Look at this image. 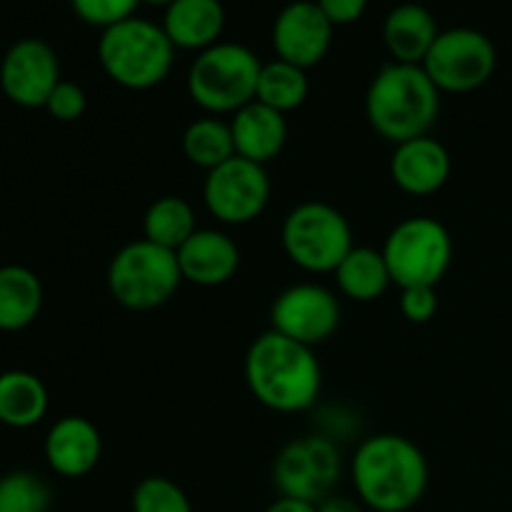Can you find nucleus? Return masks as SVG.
<instances>
[{
  "label": "nucleus",
  "instance_id": "20",
  "mask_svg": "<svg viewBox=\"0 0 512 512\" xmlns=\"http://www.w3.org/2000/svg\"><path fill=\"white\" fill-rule=\"evenodd\" d=\"M440 30L433 13L418 3H403L385 18L383 40L393 63L423 65L430 48L438 40Z\"/></svg>",
  "mask_w": 512,
  "mask_h": 512
},
{
  "label": "nucleus",
  "instance_id": "27",
  "mask_svg": "<svg viewBox=\"0 0 512 512\" xmlns=\"http://www.w3.org/2000/svg\"><path fill=\"white\" fill-rule=\"evenodd\" d=\"M53 503L48 483L30 470L0 475V512H48Z\"/></svg>",
  "mask_w": 512,
  "mask_h": 512
},
{
  "label": "nucleus",
  "instance_id": "32",
  "mask_svg": "<svg viewBox=\"0 0 512 512\" xmlns=\"http://www.w3.org/2000/svg\"><path fill=\"white\" fill-rule=\"evenodd\" d=\"M315 3L323 10L325 18L333 23V28L358 23L368 10V0H315Z\"/></svg>",
  "mask_w": 512,
  "mask_h": 512
},
{
  "label": "nucleus",
  "instance_id": "19",
  "mask_svg": "<svg viewBox=\"0 0 512 512\" xmlns=\"http://www.w3.org/2000/svg\"><path fill=\"white\" fill-rule=\"evenodd\" d=\"M163 30L175 50H203L220 43L225 30V8L220 0H175L165 8Z\"/></svg>",
  "mask_w": 512,
  "mask_h": 512
},
{
  "label": "nucleus",
  "instance_id": "18",
  "mask_svg": "<svg viewBox=\"0 0 512 512\" xmlns=\"http://www.w3.org/2000/svg\"><path fill=\"white\" fill-rule=\"evenodd\" d=\"M230 133H233L235 155L258 165H268L283 153L288 143V120L278 110L253 100L230 115Z\"/></svg>",
  "mask_w": 512,
  "mask_h": 512
},
{
  "label": "nucleus",
  "instance_id": "2",
  "mask_svg": "<svg viewBox=\"0 0 512 512\" xmlns=\"http://www.w3.org/2000/svg\"><path fill=\"white\" fill-rule=\"evenodd\" d=\"M245 383L273 413L293 415L313 408L323 388V370L313 348L268 330L245 355Z\"/></svg>",
  "mask_w": 512,
  "mask_h": 512
},
{
  "label": "nucleus",
  "instance_id": "3",
  "mask_svg": "<svg viewBox=\"0 0 512 512\" xmlns=\"http://www.w3.org/2000/svg\"><path fill=\"white\" fill-rule=\"evenodd\" d=\"M440 95L423 65L388 63L370 80L365 115L380 138L400 145L430 135L438 123Z\"/></svg>",
  "mask_w": 512,
  "mask_h": 512
},
{
  "label": "nucleus",
  "instance_id": "30",
  "mask_svg": "<svg viewBox=\"0 0 512 512\" xmlns=\"http://www.w3.org/2000/svg\"><path fill=\"white\" fill-rule=\"evenodd\" d=\"M85 108H88V95L73 80H60L50 93L48 103H45L48 115L58 123H75V120L83 118Z\"/></svg>",
  "mask_w": 512,
  "mask_h": 512
},
{
  "label": "nucleus",
  "instance_id": "10",
  "mask_svg": "<svg viewBox=\"0 0 512 512\" xmlns=\"http://www.w3.org/2000/svg\"><path fill=\"white\" fill-rule=\"evenodd\" d=\"M423 68L440 93H473L493 78L498 53L493 40L480 30L450 28L440 30Z\"/></svg>",
  "mask_w": 512,
  "mask_h": 512
},
{
  "label": "nucleus",
  "instance_id": "5",
  "mask_svg": "<svg viewBox=\"0 0 512 512\" xmlns=\"http://www.w3.org/2000/svg\"><path fill=\"white\" fill-rule=\"evenodd\" d=\"M263 63L240 43H215L195 55L188 70V95L208 115H235L258 95Z\"/></svg>",
  "mask_w": 512,
  "mask_h": 512
},
{
  "label": "nucleus",
  "instance_id": "25",
  "mask_svg": "<svg viewBox=\"0 0 512 512\" xmlns=\"http://www.w3.org/2000/svg\"><path fill=\"white\" fill-rule=\"evenodd\" d=\"M308 93V70L298 68L293 63H285L280 58L263 63V70H260L258 78V95H255L258 103L288 115L308 100Z\"/></svg>",
  "mask_w": 512,
  "mask_h": 512
},
{
  "label": "nucleus",
  "instance_id": "15",
  "mask_svg": "<svg viewBox=\"0 0 512 512\" xmlns=\"http://www.w3.org/2000/svg\"><path fill=\"white\" fill-rule=\"evenodd\" d=\"M453 173L448 148L433 135L405 140L395 145L390 158V178L403 193L413 198H428L440 193Z\"/></svg>",
  "mask_w": 512,
  "mask_h": 512
},
{
  "label": "nucleus",
  "instance_id": "9",
  "mask_svg": "<svg viewBox=\"0 0 512 512\" xmlns=\"http://www.w3.org/2000/svg\"><path fill=\"white\" fill-rule=\"evenodd\" d=\"M343 475V458L328 435H303L283 445L273 463V483L280 498L318 505L330 498Z\"/></svg>",
  "mask_w": 512,
  "mask_h": 512
},
{
  "label": "nucleus",
  "instance_id": "28",
  "mask_svg": "<svg viewBox=\"0 0 512 512\" xmlns=\"http://www.w3.org/2000/svg\"><path fill=\"white\" fill-rule=\"evenodd\" d=\"M130 505H133V512H193L185 490L163 475H150L140 480L135 485Z\"/></svg>",
  "mask_w": 512,
  "mask_h": 512
},
{
  "label": "nucleus",
  "instance_id": "8",
  "mask_svg": "<svg viewBox=\"0 0 512 512\" xmlns=\"http://www.w3.org/2000/svg\"><path fill=\"white\" fill-rule=\"evenodd\" d=\"M383 258L393 285L400 290L415 285L438 288L453 263V238L438 218L413 215L390 230L383 245Z\"/></svg>",
  "mask_w": 512,
  "mask_h": 512
},
{
  "label": "nucleus",
  "instance_id": "16",
  "mask_svg": "<svg viewBox=\"0 0 512 512\" xmlns=\"http://www.w3.org/2000/svg\"><path fill=\"white\" fill-rule=\"evenodd\" d=\"M45 460L60 478H85L93 473L103 455V438L93 420L83 415H65L50 425L45 435Z\"/></svg>",
  "mask_w": 512,
  "mask_h": 512
},
{
  "label": "nucleus",
  "instance_id": "31",
  "mask_svg": "<svg viewBox=\"0 0 512 512\" xmlns=\"http://www.w3.org/2000/svg\"><path fill=\"white\" fill-rule=\"evenodd\" d=\"M438 305V293L430 285H415V288L400 290V313L408 323H430L438 313Z\"/></svg>",
  "mask_w": 512,
  "mask_h": 512
},
{
  "label": "nucleus",
  "instance_id": "22",
  "mask_svg": "<svg viewBox=\"0 0 512 512\" xmlns=\"http://www.w3.org/2000/svg\"><path fill=\"white\" fill-rule=\"evenodd\" d=\"M43 310V283L25 265H0V333H20Z\"/></svg>",
  "mask_w": 512,
  "mask_h": 512
},
{
  "label": "nucleus",
  "instance_id": "6",
  "mask_svg": "<svg viewBox=\"0 0 512 512\" xmlns=\"http://www.w3.org/2000/svg\"><path fill=\"white\" fill-rule=\"evenodd\" d=\"M183 283L178 255L140 238L123 245L108 265L110 298L125 310H155L168 303Z\"/></svg>",
  "mask_w": 512,
  "mask_h": 512
},
{
  "label": "nucleus",
  "instance_id": "14",
  "mask_svg": "<svg viewBox=\"0 0 512 512\" xmlns=\"http://www.w3.org/2000/svg\"><path fill=\"white\" fill-rule=\"evenodd\" d=\"M333 30V23L325 18L315 0L288 3L273 23L275 55L303 70L313 68L328 55Z\"/></svg>",
  "mask_w": 512,
  "mask_h": 512
},
{
  "label": "nucleus",
  "instance_id": "17",
  "mask_svg": "<svg viewBox=\"0 0 512 512\" xmlns=\"http://www.w3.org/2000/svg\"><path fill=\"white\" fill-rule=\"evenodd\" d=\"M180 273L185 283L200 288H218L235 278L240 268V248L228 233L215 228H198L178 253Z\"/></svg>",
  "mask_w": 512,
  "mask_h": 512
},
{
  "label": "nucleus",
  "instance_id": "29",
  "mask_svg": "<svg viewBox=\"0 0 512 512\" xmlns=\"http://www.w3.org/2000/svg\"><path fill=\"white\" fill-rule=\"evenodd\" d=\"M138 5L140 0H70L73 13L78 15L83 23L100 30L133 18Z\"/></svg>",
  "mask_w": 512,
  "mask_h": 512
},
{
  "label": "nucleus",
  "instance_id": "23",
  "mask_svg": "<svg viewBox=\"0 0 512 512\" xmlns=\"http://www.w3.org/2000/svg\"><path fill=\"white\" fill-rule=\"evenodd\" d=\"M333 275L340 293L355 303H373V300L383 298L385 290L393 285L383 250L368 248V245H358L350 250Z\"/></svg>",
  "mask_w": 512,
  "mask_h": 512
},
{
  "label": "nucleus",
  "instance_id": "24",
  "mask_svg": "<svg viewBox=\"0 0 512 512\" xmlns=\"http://www.w3.org/2000/svg\"><path fill=\"white\" fill-rule=\"evenodd\" d=\"M198 230L193 205L180 195H163L153 200L143 215V238L178 253L180 245Z\"/></svg>",
  "mask_w": 512,
  "mask_h": 512
},
{
  "label": "nucleus",
  "instance_id": "33",
  "mask_svg": "<svg viewBox=\"0 0 512 512\" xmlns=\"http://www.w3.org/2000/svg\"><path fill=\"white\" fill-rule=\"evenodd\" d=\"M315 510L318 512H365L363 510V503H358V500L353 498H345V495H330V498L320 500L318 505H315Z\"/></svg>",
  "mask_w": 512,
  "mask_h": 512
},
{
  "label": "nucleus",
  "instance_id": "7",
  "mask_svg": "<svg viewBox=\"0 0 512 512\" xmlns=\"http://www.w3.org/2000/svg\"><path fill=\"white\" fill-rule=\"evenodd\" d=\"M283 250L290 263L305 273H335L345 255L355 248L348 218L323 200L300 203L285 215Z\"/></svg>",
  "mask_w": 512,
  "mask_h": 512
},
{
  "label": "nucleus",
  "instance_id": "1",
  "mask_svg": "<svg viewBox=\"0 0 512 512\" xmlns=\"http://www.w3.org/2000/svg\"><path fill=\"white\" fill-rule=\"evenodd\" d=\"M350 478L370 512H408L423 500L430 483L428 458L405 435H370L350 460Z\"/></svg>",
  "mask_w": 512,
  "mask_h": 512
},
{
  "label": "nucleus",
  "instance_id": "26",
  "mask_svg": "<svg viewBox=\"0 0 512 512\" xmlns=\"http://www.w3.org/2000/svg\"><path fill=\"white\" fill-rule=\"evenodd\" d=\"M183 153L190 165L203 168L205 173L223 165L225 160L235 158V143L233 133H230V123L208 115V118H198L185 128L183 133Z\"/></svg>",
  "mask_w": 512,
  "mask_h": 512
},
{
  "label": "nucleus",
  "instance_id": "21",
  "mask_svg": "<svg viewBox=\"0 0 512 512\" xmlns=\"http://www.w3.org/2000/svg\"><path fill=\"white\" fill-rule=\"evenodd\" d=\"M50 408V395L43 380L28 370L0 373V425L28 430L43 423Z\"/></svg>",
  "mask_w": 512,
  "mask_h": 512
},
{
  "label": "nucleus",
  "instance_id": "35",
  "mask_svg": "<svg viewBox=\"0 0 512 512\" xmlns=\"http://www.w3.org/2000/svg\"><path fill=\"white\" fill-rule=\"evenodd\" d=\"M143 5H153V8H170L175 0H140Z\"/></svg>",
  "mask_w": 512,
  "mask_h": 512
},
{
  "label": "nucleus",
  "instance_id": "11",
  "mask_svg": "<svg viewBox=\"0 0 512 512\" xmlns=\"http://www.w3.org/2000/svg\"><path fill=\"white\" fill-rule=\"evenodd\" d=\"M203 200L208 213L218 223H253L265 213L270 203L268 170L265 165L235 155L205 175Z\"/></svg>",
  "mask_w": 512,
  "mask_h": 512
},
{
  "label": "nucleus",
  "instance_id": "12",
  "mask_svg": "<svg viewBox=\"0 0 512 512\" xmlns=\"http://www.w3.org/2000/svg\"><path fill=\"white\" fill-rule=\"evenodd\" d=\"M340 300L318 283H298L285 288L270 308V330L308 348L333 338L340 328Z\"/></svg>",
  "mask_w": 512,
  "mask_h": 512
},
{
  "label": "nucleus",
  "instance_id": "4",
  "mask_svg": "<svg viewBox=\"0 0 512 512\" xmlns=\"http://www.w3.org/2000/svg\"><path fill=\"white\" fill-rule=\"evenodd\" d=\"M98 60L103 73L125 90H150L165 83L175 63V45L163 25L133 15L100 30Z\"/></svg>",
  "mask_w": 512,
  "mask_h": 512
},
{
  "label": "nucleus",
  "instance_id": "13",
  "mask_svg": "<svg viewBox=\"0 0 512 512\" xmlns=\"http://www.w3.org/2000/svg\"><path fill=\"white\" fill-rule=\"evenodd\" d=\"M60 80L58 53L40 38L15 40L0 60V90L20 108H45Z\"/></svg>",
  "mask_w": 512,
  "mask_h": 512
},
{
  "label": "nucleus",
  "instance_id": "34",
  "mask_svg": "<svg viewBox=\"0 0 512 512\" xmlns=\"http://www.w3.org/2000/svg\"><path fill=\"white\" fill-rule=\"evenodd\" d=\"M265 512H318L313 503H305V500L295 498H278L275 503H270Z\"/></svg>",
  "mask_w": 512,
  "mask_h": 512
}]
</instances>
